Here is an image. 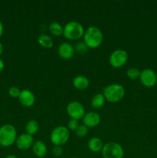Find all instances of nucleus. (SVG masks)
Listing matches in <instances>:
<instances>
[{"mask_svg": "<svg viewBox=\"0 0 157 158\" xmlns=\"http://www.w3.org/2000/svg\"><path fill=\"white\" fill-rule=\"evenodd\" d=\"M18 100L23 106L30 107V106H33L35 103V96L29 89H23V90H21L20 95L18 97Z\"/></svg>", "mask_w": 157, "mask_h": 158, "instance_id": "obj_11", "label": "nucleus"}, {"mask_svg": "<svg viewBox=\"0 0 157 158\" xmlns=\"http://www.w3.org/2000/svg\"><path fill=\"white\" fill-rule=\"evenodd\" d=\"M49 31L52 35L55 36H59L63 35V26L58 22H52L49 27Z\"/></svg>", "mask_w": 157, "mask_h": 158, "instance_id": "obj_20", "label": "nucleus"}, {"mask_svg": "<svg viewBox=\"0 0 157 158\" xmlns=\"http://www.w3.org/2000/svg\"><path fill=\"white\" fill-rule=\"evenodd\" d=\"M100 121H101V118H100L99 114L93 111L86 113L83 118V124L87 127H95L99 124Z\"/></svg>", "mask_w": 157, "mask_h": 158, "instance_id": "obj_13", "label": "nucleus"}, {"mask_svg": "<svg viewBox=\"0 0 157 158\" xmlns=\"http://www.w3.org/2000/svg\"><path fill=\"white\" fill-rule=\"evenodd\" d=\"M8 93H9V95L10 97H13V98H17V97L18 98V97L20 95V93H21V90L17 86H11V87L9 88Z\"/></svg>", "mask_w": 157, "mask_h": 158, "instance_id": "obj_23", "label": "nucleus"}, {"mask_svg": "<svg viewBox=\"0 0 157 158\" xmlns=\"http://www.w3.org/2000/svg\"><path fill=\"white\" fill-rule=\"evenodd\" d=\"M69 138V131L66 127L58 126L54 128L50 134V140L55 146L65 144Z\"/></svg>", "mask_w": 157, "mask_h": 158, "instance_id": "obj_5", "label": "nucleus"}, {"mask_svg": "<svg viewBox=\"0 0 157 158\" xmlns=\"http://www.w3.org/2000/svg\"><path fill=\"white\" fill-rule=\"evenodd\" d=\"M140 73H141V71L137 68L131 67L126 71V75L129 78L132 79V80H136V79L139 78Z\"/></svg>", "mask_w": 157, "mask_h": 158, "instance_id": "obj_21", "label": "nucleus"}, {"mask_svg": "<svg viewBox=\"0 0 157 158\" xmlns=\"http://www.w3.org/2000/svg\"><path fill=\"white\" fill-rule=\"evenodd\" d=\"M102 155L103 158H123L124 150L119 143L116 142H109L103 146Z\"/></svg>", "mask_w": 157, "mask_h": 158, "instance_id": "obj_6", "label": "nucleus"}, {"mask_svg": "<svg viewBox=\"0 0 157 158\" xmlns=\"http://www.w3.org/2000/svg\"><path fill=\"white\" fill-rule=\"evenodd\" d=\"M32 149L33 154L38 157H43L47 154V147H46V143L42 140L34 141Z\"/></svg>", "mask_w": 157, "mask_h": 158, "instance_id": "obj_14", "label": "nucleus"}, {"mask_svg": "<svg viewBox=\"0 0 157 158\" xmlns=\"http://www.w3.org/2000/svg\"><path fill=\"white\" fill-rule=\"evenodd\" d=\"M85 29L83 25L77 21H70L63 26V35L70 40H77L83 37Z\"/></svg>", "mask_w": 157, "mask_h": 158, "instance_id": "obj_4", "label": "nucleus"}, {"mask_svg": "<svg viewBox=\"0 0 157 158\" xmlns=\"http://www.w3.org/2000/svg\"><path fill=\"white\" fill-rule=\"evenodd\" d=\"M6 158H18V157H17L16 156H15V155H12V154H10V155H8V156H6Z\"/></svg>", "mask_w": 157, "mask_h": 158, "instance_id": "obj_30", "label": "nucleus"}, {"mask_svg": "<svg viewBox=\"0 0 157 158\" xmlns=\"http://www.w3.org/2000/svg\"><path fill=\"white\" fill-rule=\"evenodd\" d=\"M83 40L88 48L95 49L101 46L103 41V33L97 26H89L85 30Z\"/></svg>", "mask_w": 157, "mask_h": 158, "instance_id": "obj_1", "label": "nucleus"}, {"mask_svg": "<svg viewBox=\"0 0 157 158\" xmlns=\"http://www.w3.org/2000/svg\"><path fill=\"white\" fill-rule=\"evenodd\" d=\"M79 126V123H78V120H75V119H70L68 122V129L69 131H75L77 128Z\"/></svg>", "mask_w": 157, "mask_h": 158, "instance_id": "obj_24", "label": "nucleus"}, {"mask_svg": "<svg viewBox=\"0 0 157 158\" xmlns=\"http://www.w3.org/2000/svg\"><path fill=\"white\" fill-rule=\"evenodd\" d=\"M76 50L77 52H79V53H85V52H87L88 50V46H86V43L84 42H79L76 44L75 48V51Z\"/></svg>", "mask_w": 157, "mask_h": 158, "instance_id": "obj_25", "label": "nucleus"}, {"mask_svg": "<svg viewBox=\"0 0 157 158\" xmlns=\"http://www.w3.org/2000/svg\"><path fill=\"white\" fill-rule=\"evenodd\" d=\"M38 123L35 120H31L27 122L26 125V134H29V135H34L36 134L38 131Z\"/></svg>", "mask_w": 157, "mask_h": 158, "instance_id": "obj_19", "label": "nucleus"}, {"mask_svg": "<svg viewBox=\"0 0 157 158\" xmlns=\"http://www.w3.org/2000/svg\"><path fill=\"white\" fill-rule=\"evenodd\" d=\"M63 154V150L62 147L60 146H55L52 149V154L55 157H61Z\"/></svg>", "mask_w": 157, "mask_h": 158, "instance_id": "obj_26", "label": "nucleus"}, {"mask_svg": "<svg viewBox=\"0 0 157 158\" xmlns=\"http://www.w3.org/2000/svg\"><path fill=\"white\" fill-rule=\"evenodd\" d=\"M34 143V139L32 135L26 134H22L17 137L15 144L17 148H18L21 151H26L32 148V144Z\"/></svg>", "mask_w": 157, "mask_h": 158, "instance_id": "obj_10", "label": "nucleus"}, {"mask_svg": "<svg viewBox=\"0 0 157 158\" xmlns=\"http://www.w3.org/2000/svg\"><path fill=\"white\" fill-rule=\"evenodd\" d=\"M139 80L143 86L151 88L157 83V74L153 69L146 68L143 69L140 73Z\"/></svg>", "mask_w": 157, "mask_h": 158, "instance_id": "obj_9", "label": "nucleus"}, {"mask_svg": "<svg viewBox=\"0 0 157 158\" xmlns=\"http://www.w3.org/2000/svg\"><path fill=\"white\" fill-rule=\"evenodd\" d=\"M156 10H157V9H156Z\"/></svg>", "mask_w": 157, "mask_h": 158, "instance_id": "obj_32", "label": "nucleus"}, {"mask_svg": "<svg viewBox=\"0 0 157 158\" xmlns=\"http://www.w3.org/2000/svg\"><path fill=\"white\" fill-rule=\"evenodd\" d=\"M17 131L12 124H4L0 127V145L2 147L12 146L15 143L17 139Z\"/></svg>", "mask_w": 157, "mask_h": 158, "instance_id": "obj_3", "label": "nucleus"}, {"mask_svg": "<svg viewBox=\"0 0 157 158\" xmlns=\"http://www.w3.org/2000/svg\"><path fill=\"white\" fill-rule=\"evenodd\" d=\"M4 67H5L4 62H3V60H2V59H0V72L4 69Z\"/></svg>", "mask_w": 157, "mask_h": 158, "instance_id": "obj_28", "label": "nucleus"}, {"mask_svg": "<svg viewBox=\"0 0 157 158\" xmlns=\"http://www.w3.org/2000/svg\"><path fill=\"white\" fill-rule=\"evenodd\" d=\"M72 84L73 86L77 89L83 90V89H87L89 85V80L85 76H77L72 80Z\"/></svg>", "mask_w": 157, "mask_h": 158, "instance_id": "obj_15", "label": "nucleus"}, {"mask_svg": "<svg viewBox=\"0 0 157 158\" xmlns=\"http://www.w3.org/2000/svg\"><path fill=\"white\" fill-rule=\"evenodd\" d=\"M103 146H104V144H103V140L99 137H92L88 141V148L92 152L97 153L102 151Z\"/></svg>", "mask_w": 157, "mask_h": 158, "instance_id": "obj_16", "label": "nucleus"}, {"mask_svg": "<svg viewBox=\"0 0 157 158\" xmlns=\"http://www.w3.org/2000/svg\"><path fill=\"white\" fill-rule=\"evenodd\" d=\"M3 32H4V26H3L2 23L0 21V38H1V36L2 35Z\"/></svg>", "mask_w": 157, "mask_h": 158, "instance_id": "obj_27", "label": "nucleus"}, {"mask_svg": "<svg viewBox=\"0 0 157 158\" xmlns=\"http://www.w3.org/2000/svg\"><path fill=\"white\" fill-rule=\"evenodd\" d=\"M2 52H3V46L1 42H0V56L2 54Z\"/></svg>", "mask_w": 157, "mask_h": 158, "instance_id": "obj_29", "label": "nucleus"}, {"mask_svg": "<svg viewBox=\"0 0 157 158\" xmlns=\"http://www.w3.org/2000/svg\"><path fill=\"white\" fill-rule=\"evenodd\" d=\"M128 58L129 56L126 50L121 49H115L109 56V63L112 67L119 68L126 64Z\"/></svg>", "mask_w": 157, "mask_h": 158, "instance_id": "obj_7", "label": "nucleus"}, {"mask_svg": "<svg viewBox=\"0 0 157 158\" xmlns=\"http://www.w3.org/2000/svg\"><path fill=\"white\" fill-rule=\"evenodd\" d=\"M71 158H78V157H71Z\"/></svg>", "mask_w": 157, "mask_h": 158, "instance_id": "obj_31", "label": "nucleus"}, {"mask_svg": "<svg viewBox=\"0 0 157 158\" xmlns=\"http://www.w3.org/2000/svg\"><path fill=\"white\" fill-rule=\"evenodd\" d=\"M66 112L71 119H75L77 120L83 119L86 114L84 106L78 101L70 102L66 106Z\"/></svg>", "mask_w": 157, "mask_h": 158, "instance_id": "obj_8", "label": "nucleus"}, {"mask_svg": "<svg viewBox=\"0 0 157 158\" xmlns=\"http://www.w3.org/2000/svg\"><path fill=\"white\" fill-rule=\"evenodd\" d=\"M38 43L41 46L47 49H50L53 46V40L47 34H41L38 37Z\"/></svg>", "mask_w": 157, "mask_h": 158, "instance_id": "obj_17", "label": "nucleus"}, {"mask_svg": "<svg viewBox=\"0 0 157 158\" xmlns=\"http://www.w3.org/2000/svg\"><path fill=\"white\" fill-rule=\"evenodd\" d=\"M105 99L104 96L103 94H97L94 96L91 100V105L95 109H99V108L103 107L105 104Z\"/></svg>", "mask_w": 157, "mask_h": 158, "instance_id": "obj_18", "label": "nucleus"}, {"mask_svg": "<svg viewBox=\"0 0 157 158\" xmlns=\"http://www.w3.org/2000/svg\"><path fill=\"white\" fill-rule=\"evenodd\" d=\"M58 54L61 58L65 60H69L73 57L75 54V48L69 43H61L58 47Z\"/></svg>", "mask_w": 157, "mask_h": 158, "instance_id": "obj_12", "label": "nucleus"}, {"mask_svg": "<svg viewBox=\"0 0 157 158\" xmlns=\"http://www.w3.org/2000/svg\"><path fill=\"white\" fill-rule=\"evenodd\" d=\"M89 133V130L86 126H85L84 124H82L78 126V127L77 128L76 131H75V134L78 136V137H85Z\"/></svg>", "mask_w": 157, "mask_h": 158, "instance_id": "obj_22", "label": "nucleus"}, {"mask_svg": "<svg viewBox=\"0 0 157 158\" xmlns=\"http://www.w3.org/2000/svg\"><path fill=\"white\" fill-rule=\"evenodd\" d=\"M125 88L119 83L108 85L103 89V96L107 101L110 103H117L123 100L125 96Z\"/></svg>", "mask_w": 157, "mask_h": 158, "instance_id": "obj_2", "label": "nucleus"}]
</instances>
